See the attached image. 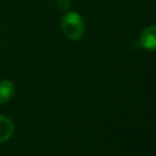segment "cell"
I'll list each match as a JSON object with an SVG mask.
<instances>
[{"label":"cell","instance_id":"obj_1","mask_svg":"<svg viewBox=\"0 0 156 156\" xmlns=\"http://www.w3.org/2000/svg\"><path fill=\"white\" fill-rule=\"evenodd\" d=\"M61 29L65 37L71 40H78L83 37L85 24L80 15L77 12H67L61 20Z\"/></svg>","mask_w":156,"mask_h":156},{"label":"cell","instance_id":"obj_2","mask_svg":"<svg viewBox=\"0 0 156 156\" xmlns=\"http://www.w3.org/2000/svg\"><path fill=\"white\" fill-rule=\"evenodd\" d=\"M139 44L141 48L150 50V51H156V26H150L146 27L139 38Z\"/></svg>","mask_w":156,"mask_h":156},{"label":"cell","instance_id":"obj_3","mask_svg":"<svg viewBox=\"0 0 156 156\" xmlns=\"http://www.w3.org/2000/svg\"><path fill=\"white\" fill-rule=\"evenodd\" d=\"M15 127L10 118L5 116H0V143L9 140L13 134Z\"/></svg>","mask_w":156,"mask_h":156},{"label":"cell","instance_id":"obj_4","mask_svg":"<svg viewBox=\"0 0 156 156\" xmlns=\"http://www.w3.org/2000/svg\"><path fill=\"white\" fill-rule=\"evenodd\" d=\"M15 93V87L11 80L4 79L0 82V104L7 102Z\"/></svg>","mask_w":156,"mask_h":156},{"label":"cell","instance_id":"obj_5","mask_svg":"<svg viewBox=\"0 0 156 156\" xmlns=\"http://www.w3.org/2000/svg\"><path fill=\"white\" fill-rule=\"evenodd\" d=\"M56 5H57V9L66 12L69 10V6H71V2L69 0H56Z\"/></svg>","mask_w":156,"mask_h":156}]
</instances>
